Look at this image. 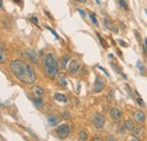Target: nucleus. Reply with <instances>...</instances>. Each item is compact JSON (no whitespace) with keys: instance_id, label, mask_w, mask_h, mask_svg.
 Here are the masks:
<instances>
[{"instance_id":"nucleus-1","label":"nucleus","mask_w":147,"mask_h":141,"mask_svg":"<svg viewBox=\"0 0 147 141\" xmlns=\"http://www.w3.org/2000/svg\"><path fill=\"white\" fill-rule=\"evenodd\" d=\"M9 70L16 78L20 80L24 84H33L36 80V74L33 70V68L28 63L19 59L13 60L9 62Z\"/></svg>"},{"instance_id":"nucleus-2","label":"nucleus","mask_w":147,"mask_h":141,"mask_svg":"<svg viewBox=\"0 0 147 141\" xmlns=\"http://www.w3.org/2000/svg\"><path fill=\"white\" fill-rule=\"evenodd\" d=\"M43 66L45 69V72L49 77H54L58 74L59 69V63L58 60L52 53H47L43 56Z\"/></svg>"},{"instance_id":"nucleus-3","label":"nucleus","mask_w":147,"mask_h":141,"mask_svg":"<svg viewBox=\"0 0 147 141\" xmlns=\"http://www.w3.org/2000/svg\"><path fill=\"white\" fill-rule=\"evenodd\" d=\"M55 133H57V135L60 139H66V138L69 137V134H70V128L68 125H66V124H62V125L57 128Z\"/></svg>"},{"instance_id":"nucleus-4","label":"nucleus","mask_w":147,"mask_h":141,"mask_svg":"<svg viewBox=\"0 0 147 141\" xmlns=\"http://www.w3.org/2000/svg\"><path fill=\"white\" fill-rule=\"evenodd\" d=\"M93 124L96 129H102L104 124H105V119L103 117L101 114H96L93 119Z\"/></svg>"},{"instance_id":"nucleus-5","label":"nucleus","mask_w":147,"mask_h":141,"mask_svg":"<svg viewBox=\"0 0 147 141\" xmlns=\"http://www.w3.org/2000/svg\"><path fill=\"white\" fill-rule=\"evenodd\" d=\"M110 117L113 121H118V120H120L121 119V116H122V112L120 108H118V107H112L110 110Z\"/></svg>"},{"instance_id":"nucleus-6","label":"nucleus","mask_w":147,"mask_h":141,"mask_svg":"<svg viewBox=\"0 0 147 141\" xmlns=\"http://www.w3.org/2000/svg\"><path fill=\"white\" fill-rule=\"evenodd\" d=\"M68 71H69V74H78V72L80 71V64H79L76 60H73V61L70 62L69 67H68Z\"/></svg>"},{"instance_id":"nucleus-7","label":"nucleus","mask_w":147,"mask_h":141,"mask_svg":"<svg viewBox=\"0 0 147 141\" xmlns=\"http://www.w3.org/2000/svg\"><path fill=\"white\" fill-rule=\"evenodd\" d=\"M104 87H105V84H104V81L101 79V77H96L95 82H94V89H93L94 93H100V92H102L103 89H104Z\"/></svg>"},{"instance_id":"nucleus-8","label":"nucleus","mask_w":147,"mask_h":141,"mask_svg":"<svg viewBox=\"0 0 147 141\" xmlns=\"http://www.w3.org/2000/svg\"><path fill=\"white\" fill-rule=\"evenodd\" d=\"M134 116H135V120H136L138 123H144L146 121V115H145V113L141 111H136L135 114H134Z\"/></svg>"},{"instance_id":"nucleus-9","label":"nucleus","mask_w":147,"mask_h":141,"mask_svg":"<svg viewBox=\"0 0 147 141\" xmlns=\"http://www.w3.org/2000/svg\"><path fill=\"white\" fill-rule=\"evenodd\" d=\"M7 60V53H6V50H5L4 45L0 43V64L6 62Z\"/></svg>"},{"instance_id":"nucleus-10","label":"nucleus","mask_w":147,"mask_h":141,"mask_svg":"<svg viewBox=\"0 0 147 141\" xmlns=\"http://www.w3.org/2000/svg\"><path fill=\"white\" fill-rule=\"evenodd\" d=\"M26 56H27L33 63L37 62V58H36V55H35V52L32 51V50H27V51H26Z\"/></svg>"},{"instance_id":"nucleus-11","label":"nucleus","mask_w":147,"mask_h":141,"mask_svg":"<svg viewBox=\"0 0 147 141\" xmlns=\"http://www.w3.org/2000/svg\"><path fill=\"white\" fill-rule=\"evenodd\" d=\"M54 99L57 100V102H61V103H67V102H68V98H67L66 95L60 94V93L54 94Z\"/></svg>"},{"instance_id":"nucleus-12","label":"nucleus","mask_w":147,"mask_h":141,"mask_svg":"<svg viewBox=\"0 0 147 141\" xmlns=\"http://www.w3.org/2000/svg\"><path fill=\"white\" fill-rule=\"evenodd\" d=\"M103 23H104V26L107 27V28H109L110 31H114V32H118V30L114 27L113 23L111 22V20H109L107 18H104V20H103Z\"/></svg>"},{"instance_id":"nucleus-13","label":"nucleus","mask_w":147,"mask_h":141,"mask_svg":"<svg viewBox=\"0 0 147 141\" xmlns=\"http://www.w3.org/2000/svg\"><path fill=\"white\" fill-rule=\"evenodd\" d=\"M125 126H126V129L129 131H134L136 128H135V123L132 122L131 120H127L125 123Z\"/></svg>"},{"instance_id":"nucleus-14","label":"nucleus","mask_w":147,"mask_h":141,"mask_svg":"<svg viewBox=\"0 0 147 141\" xmlns=\"http://www.w3.org/2000/svg\"><path fill=\"white\" fill-rule=\"evenodd\" d=\"M33 92H34V94L36 95V97H41L42 95H43V88L41 87V86H35L33 88Z\"/></svg>"},{"instance_id":"nucleus-15","label":"nucleus","mask_w":147,"mask_h":141,"mask_svg":"<svg viewBox=\"0 0 147 141\" xmlns=\"http://www.w3.org/2000/svg\"><path fill=\"white\" fill-rule=\"evenodd\" d=\"M78 140L79 141H86L87 140V132L81 130L78 132Z\"/></svg>"},{"instance_id":"nucleus-16","label":"nucleus","mask_w":147,"mask_h":141,"mask_svg":"<svg viewBox=\"0 0 147 141\" xmlns=\"http://www.w3.org/2000/svg\"><path fill=\"white\" fill-rule=\"evenodd\" d=\"M48 123H49V125H51V126H54L57 125L59 123L58 119L55 117V116H49L48 117Z\"/></svg>"},{"instance_id":"nucleus-17","label":"nucleus","mask_w":147,"mask_h":141,"mask_svg":"<svg viewBox=\"0 0 147 141\" xmlns=\"http://www.w3.org/2000/svg\"><path fill=\"white\" fill-rule=\"evenodd\" d=\"M69 60H70L69 55H63L62 56V59H61V68H62V69H66L67 63H68Z\"/></svg>"},{"instance_id":"nucleus-18","label":"nucleus","mask_w":147,"mask_h":141,"mask_svg":"<svg viewBox=\"0 0 147 141\" xmlns=\"http://www.w3.org/2000/svg\"><path fill=\"white\" fill-rule=\"evenodd\" d=\"M33 103H34V105H35L36 107H41V106H42V104H43V102H42V98H41V97L33 98Z\"/></svg>"},{"instance_id":"nucleus-19","label":"nucleus","mask_w":147,"mask_h":141,"mask_svg":"<svg viewBox=\"0 0 147 141\" xmlns=\"http://www.w3.org/2000/svg\"><path fill=\"white\" fill-rule=\"evenodd\" d=\"M143 132H144V131L141 130V129H135V130L132 131V134H134V137L140 138L141 135H143Z\"/></svg>"},{"instance_id":"nucleus-20","label":"nucleus","mask_w":147,"mask_h":141,"mask_svg":"<svg viewBox=\"0 0 147 141\" xmlns=\"http://www.w3.org/2000/svg\"><path fill=\"white\" fill-rule=\"evenodd\" d=\"M137 67H138V70H139L140 74H145V66H144L140 61H138V62H137Z\"/></svg>"},{"instance_id":"nucleus-21","label":"nucleus","mask_w":147,"mask_h":141,"mask_svg":"<svg viewBox=\"0 0 147 141\" xmlns=\"http://www.w3.org/2000/svg\"><path fill=\"white\" fill-rule=\"evenodd\" d=\"M89 18L92 19L93 24H94V25H95V26H97V25H99V22H97V19H96L95 15H94V14H93V12H91V14H89Z\"/></svg>"},{"instance_id":"nucleus-22","label":"nucleus","mask_w":147,"mask_h":141,"mask_svg":"<svg viewBox=\"0 0 147 141\" xmlns=\"http://www.w3.org/2000/svg\"><path fill=\"white\" fill-rule=\"evenodd\" d=\"M97 37H99V40H100V42H101V44H102V46L103 48H107V42L104 41L102 38V36L100 35V34H97Z\"/></svg>"},{"instance_id":"nucleus-23","label":"nucleus","mask_w":147,"mask_h":141,"mask_svg":"<svg viewBox=\"0 0 147 141\" xmlns=\"http://www.w3.org/2000/svg\"><path fill=\"white\" fill-rule=\"evenodd\" d=\"M59 82H60V85L62 86V87H67V81L65 80V78H63V76H61V77L59 78Z\"/></svg>"},{"instance_id":"nucleus-24","label":"nucleus","mask_w":147,"mask_h":141,"mask_svg":"<svg viewBox=\"0 0 147 141\" xmlns=\"http://www.w3.org/2000/svg\"><path fill=\"white\" fill-rule=\"evenodd\" d=\"M119 5H120V7L123 8V9H127L128 6H127V2H126L125 0H119Z\"/></svg>"},{"instance_id":"nucleus-25","label":"nucleus","mask_w":147,"mask_h":141,"mask_svg":"<svg viewBox=\"0 0 147 141\" xmlns=\"http://www.w3.org/2000/svg\"><path fill=\"white\" fill-rule=\"evenodd\" d=\"M62 117L63 119H66V120H68L70 117V113L68 111H63L62 112Z\"/></svg>"},{"instance_id":"nucleus-26","label":"nucleus","mask_w":147,"mask_h":141,"mask_svg":"<svg viewBox=\"0 0 147 141\" xmlns=\"http://www.w3.org/2000/svg\"><path fill=\"white\" fill-rule=\"evenodd\" d=\"M77 11L81 15V17H83V18H85V17H86V12H85L83 9H80V8H77Z\"/></svg>"},{"instance_id":"nucleus-27","label":"nucleus","mask_w":147,"mask_h":141,"mask_svg":"<svg viewBox=\"0 0 147 141\" xmlns=\"http://www.w3.org/2000/svg\"><path fill=\"white\" fill-rule=\"evenodd\" d=\"M47 28H48V30H49V31H50V32H51V33H52V34H53V35H54V36H55V38H58V40H59V36H58V34L55 33V32H54V31H53V30H52L51 27H49V26H47Z\"/></svg>"},{"instance_id":"nucleus-28","label":"nucleus","mask_w":147,"mask_h":141,"mask_svg":"<svg viewBox=\"0 0 147 141\" xmlns=\"http://www.w3.org/2000/svg\"><path fill=\"white\" fill-rule=\"evenodd\" d=\"M126 132V126H123V125H120V128H119V133H121V134H123Z\"/></svg>"},{"instance_id":"nucleus-29","label":"nucleus","mask_w":147,"mask_h":141,"mask_svg":"<svg viewBox=\"0 0 147 141\" xmlns=\"http://www.w3.org/2000/svg\"><path fill=\"white\" fill-rule=\"evenodd\" d=\"M105 141H118V140L114 137H112V135H107V139H105Z\"/></svg>"},{"instance_id":"nucleus-30","label":"nucleus","mask_w":147,"mask_h":141,"mask_svg":"<svg viewBox=\"0 0 147 141\" xmlns=\"http://www.w3.org/2000/svg\"><path fill=\"white\" fill-rule=\"evenodd\" d=\"M31 20H32L35 25H39V20H37V18L35 17V16H32V17H31Z\"/></svg>"},{"instance_id":"nucleus-31","label":"nucleus","mask_w":147,"mask_h":141,"mask_svg":"<svg viewBox=\"0 0 147 141\" xmlns=\"http://www.w3.org/2000/svg\"><path fill=\"white\" fill-rule=\"evenodd\" d=\"M137 103H138L140 106H145V103H144L143 99H140V98H138V99H137Z\"/></svg>"},{"instance_id":"nucleus-32","label":"nucleus","mask_w":147,"mask_h":141,"mask_svg":"<svg viewBox=\"0 0 147 141\" xmlns=\"http://www.w3.org/2000/svg\"><path fill=\"white\" fill-rule=\"evenodd\" d=\"M97 67H99V69H101V70H102V71H103V72H104V74H107V77H109V74H107V70H105V69H104V68H102V67H100V66H97Z\"/></svg>"},{"instance_id":"nucleus-33","label":"nucleus","mask_w":147,"mask_h":141,"mask_svg":"<svg viewBox=\"0 0 147 141\" xmlns=\"http://www.w3.org/2000/svg\"><path fill=\"white\" fill-rule=\"evenodd\" d=\"M128 141H139V139H138V138H136V137H131Z\"/></svg>"},{"instance_id":"nucleus-34","label":"nucleus","mask_w":147,"mask_h":141,"mask_svg":"<svg viewBox=\"0 0 147 141\" xmlns=\"http://www.w3.org/2000/svg\"><path fill=\"white\" fill-rule=\"evenodd\" d=\"M92 141H103V140L101 139V138H94V139H93Z\"/></svg>"},{"instance_id":"nucleus-35","label":"nucleus","mask_w":147,"mask_h":141,"mask_svg":"<svg viewBox=\"0 0 147 141\" xmlns=\"http://www.w3.org/2000/svg\"><path fill=\"white\" fill-rule=\"evenodd\" d=\"M119 42H120V44H121V45H123V46H127V44H126L123 41H119Z\"/></svg>"},{"instance_id":"nucleus-36","label":"nucleus","mask_w":147,"mask_h":141,"mask_svg":"<svg viewBox=\"0 0 147 141\" xmlns=\"http://www.w3.org/2000/svg\"><path fill=\"white\" fill-rule=\"evenodd\" d=\"M45 14H47V16H48L49 18H52V16H51V15H50V14H49L48 11H45Z\"/></svg>"},{"instance_id":"nucleus-37","label":"nucleus","mask_w":147,"mask_h":141,"mask_svg":"<svg viewBox=\"0 0 147 141\" xmlns=\"http://www.w3.org/2000/svg\"><path fill=\"white\" fill-rule=\"evenodd\" d=\"M145 45H146V49H147V37L145 38Z\"/></svg>"},{"instance_id":"nucleus-38","label":"nucleus","mask_w":147,"mask_h":141,"mask_svg":"<svg viewBox=\"0 0 147 141\" xmlns=\"http://www.w3.org/2000/svg\"><path fill=\"white\" fill-rule=\"evenodd\" d=\"M79 2H86V0H78Z\"/></svg>"},{"instance_id":"nucleus-39","label":"nucleus","mask_w":147,"mask_h":141,"mask_svg":"<svg viewBox=\"0 0 147 141\" xmlns=\"http://www.w3.org/2000/svg\"><path fill=\"white\" fill-rule=\"evenodd\" d=\"M1 6H2V0H0V8H1Z\"/></svg>"},{"instance_id":"nucleus-40","label":"nucleus","mask_w":147,"mask_h":141,"mask_svg":"<svg viewBox=\"0 0 147 141\" xmlns=\"http://www.w3.org/2000/svg\"><path fill=\"white\" fill-rule=\"evenodd\" d=\"M15 1H16V2H18V4H20V2H22L20 0H15Z\"/></svg>"},{"instance_id":"nucleus-41","label":"nucleus","mask_w":147,"mask_h":141,"mask_svg":"<svg viewBox=\"0 0 147 141\" xmlns=\"http://www.w3.org/2000/svg\"><path fill=\"white\" fill-rule=\"evenodd\" d=\"M146 14H147V10H146Z\"/></svg>"}]
</instances>
